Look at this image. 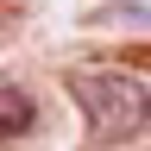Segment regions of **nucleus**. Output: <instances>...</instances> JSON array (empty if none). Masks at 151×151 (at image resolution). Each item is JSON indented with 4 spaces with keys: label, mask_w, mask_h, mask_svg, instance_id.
Masks as SVG:
<instances>
[{
    "label": "nucleus",
    "mask_w": 151,
    "mask_h": 151,
    "mask_svg": "<svg viewBox=\"0 0 151 151\" xmlns=\"http://www.w3.org/2000/svg\"><path fill=\"white\" fill-rule=\"evenodd\" d=\"M63 88H69V101L88 113L94 139H107V145L132 139V132L151 120V88L139 76H126V69H69Z\"/></svg>",
    "instance_id": "nucleus-1"
},
{
    "label": "nucleus",
    "mask_w": 151,
    "mask_h": 151,
    "mask_svg": "<svg viewBox=\"0 0 151 151\" xmlns=\"http://www.w3.org/2000/svg\"><path fill=\"white\" fill-rule=\"evenodd\" d=\"M32 132V94L25 88H0V139Z\"/></svg>",
    "instance_id": "nucleus-2"
}]
</instances>
